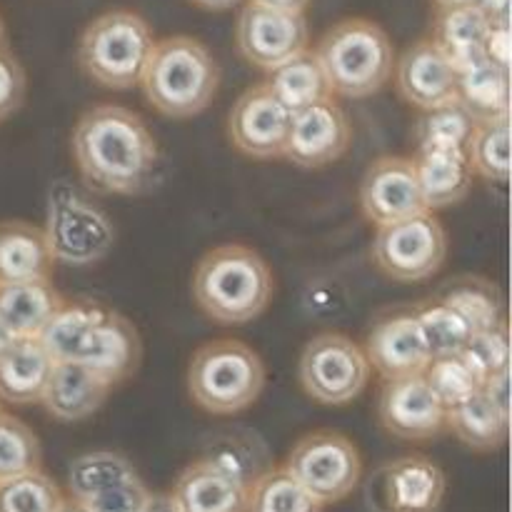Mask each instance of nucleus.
<instances>
[{"label": "nucleus", "mask_w": 512, "mask_h": 512, "mask_svg": "<svg viewBox=\"0 0 512 512\" xmlns=\"http://www.w3.org/2000/svg\"><path fill=\"white\" fill-rule=\"evenodd\" d=\"M70 150L80 178L105 195H140L160 168V145L145 120L125 105H93L75 123Z\"/></svg>", "instance_id": "nucleus-1"}, {"label": "nucleus", "mask_w": 512, "mask_h": 512, "mask_svg": "<svg viewBox=\"0 0 512 512\" xmlns=\"http://www.w3.org/2000/svg\"><path fill=\"white\" fill-rule=\"evenodd\" d=\"M275 278L258 250L225 243L208 250L193 273V298L210 320L243 325L268 310Z\"/></svg>", "instance_id": "nucleus-2"}, {"label": "nucleus", "mask_w": 512, "mask_h": 512, "mask_svg": "<svg viewBox=\"0 0 512 512\" xmlns=\"http://www.w3.org/2000/svg\"><path fill=\"white\" fill-rule=\"evenodd\" d=\"M138 85L160 115L195 118L208 110L218 95L220 65L198 38L170 35L155 40Z\"/></svg>", "instance_id": "nucleus-3"}, {"label": "nucleus", "mask_w": 512, "mask_h": 512, "mask_svg": "<svg viewBox=\"0 0 512 512\" xmlns=\"http://www.w3.org/2000/svg\"><path fill=\"white\" fill-rule=\"evenodd\" d=\"M315 55L333 95L343 98H370L393 78V40L375 20H340L320 38Z\"/></svg>", "instance_id": "nucleus-4"}, {"label": "nucleus", "mask_w": 512, "mask_h": 512, "mask_svg": "<svg viewBox=\"0 0 512 512\" xmlns=\"http://www.w3.org/2000/svg\"><path fill=\"white\" fill-rule=\"evenodd\" d=\"M265 388V365L248 343L233 338L200 345L188 363V393L210 415L248 410Z\"/></svg>", "instance_id": "nucleus-5"}, {"label": "nucleus", "mask_w": 512, "mask_h": 512, "mask_svg": "<svg viewBox=\"0 0 512 512\" xmlns=\"http://www.w3.org/2000/svg\"><path fill=\"white\" fill-rule=\"evenodd\" d=\"M153 45V28L143 15L115 8L85 25L78 43V63L83 73L103 88L128 90L140 83Z\"/></svg>", "instance_id": "nucleus-6"}, {"label": "nucleus", "mask_w": 512, "mask_h": 512, "mask_svg": "<svg viewBox=\"0 0 512 512\" xmlns=\"http://www.w3.org/2000/svg\"><path fill=\"white\" fill-rule=\"evenodd\" d=\"M43 230L55 263L73 268L100 263L115 245V225L108 215L65 183L50 193Z\"/></svg>", "instance_id": "nucleus-7"}, {"label": "nucleus", "mask_w": 512, "mask_h": 512, "mask_svg": "<svg viewBox=\"0 0 512 512\" xmlns=\"http://www.w3.org/2000/svg\"><path fill=\"white\" fill-rule=\"evenodd\" d=\"M283 468L325 508L358 488L363 460L353 440L343 433L315 430L295 443Z\"/></svg>", "instance_id": "nucleus-8"}, {"label": "nucleus", "mask_w": 512, "mask_h": 512, "mask_svg": "<svg viewBox=\"0 0 512 512\" xmlns=\"http://www.w3.org/2000/svg\"><path fill=\"white\" fill-rule=\"evenodd\" d=\"M305 395L320 405H348L370 380V365L363 348L340 333L315 335L305 345L298 363Z\"/></svg>", "instance_id": "nucleus-9"}, {"label": "nucleus", "mask_w": 512, "mask_h": 512, "mask_svg": "<svg viewBox=\"0 0 512 512\" xmlns=\"http://www.w3.org/2000/svg\"><path fill=\"white\" fill-rule=\"evenodd\" d=\"M445 255L448 233L430 210L378 228L373 238L375 265L398 283H420L433 278L443 268Z\"/></svg>", "instance_id": "nucleus-10"}, {"label": "nucleus", "mask_w": 512, "mask_h": 512, "mask_svg": "<svg viewBox=\"0 0 512 512\" xmlns=\"http://www.w3.org/2000/svg\"><path fill=\"white\" fill-rule=\"evenodd\" d=\"M235 43L250 65L270 73L308 50V20H305V13L268 8V5L248 0L238 15Z\"/></svg>", "instance_id": "nucleus-11"}, {"label": "nucleus", "mask_w": 512, "mask_h": 512, "mask_svg": "<svg viewBox=\"0 0 512 512\" xmlns=\"http://www.w3.org/2000/svg\"><path fill=\"white\" fill-rule=\"evenodd\" d=\"M448 490L443 468L425 455L385 463L375 470L365 488L373 512H440Z\"/></svg>", "instance_id": "nucleus-12"}, {"label": "nucleus", "mask_w": 512, "mask_h": 512, "mask_svg": "<svg viewBox=\"0 0 512 512\" xmlns=\"http://www.w3.org/2000/svg\"><path fill=\"white\" fill-rule=\"evenodd\" d=\"M293 113L258 83L235 100L228 115V138L238 153L255 160L283 158Z\"/></svg>", "instance_id": "nucleus-13"}, {"label": "nucleus", "mask_w": 512, "mask_h": 512, "mask_svg": "<svg viewBox=\"0 0 512 512\" xmlns=\"http://www.w3.org/2000/svg\"><path fill=\"white\" fill-rule=\"evenodd\" d=\"M360 210L378 228L428 213L420 195L413 158L383 155L368 165L360 180Z\"/></svg>", "instance_id": "nucleus-14"}, {"label": "nucleus", "mask_w": 512, "mask_h": 512, "mask_svg": "<svg viewBox=\"0 0 512 512\" xmlns=\"http://www.w3.org/2000/svg\"><path fill=\"white\" fill-rule=\"evenodd\" d=\"M353 128L338 100L328 98L293 113L283 158L300 168H325L348 153Z\"/></svg>", "instance_id": "nucleus-15"}, {"label": "nucleus", "mask_w": 512, "mask_h": 512, "mask_svg": "<svg viewBox=\"0 0 512 512\" xmlns=\"http://www.w3.org/2000/svg\"><path fill=\"white\" fill-rule=\"evenodd\" d=\"M378 420L393 438L423 443L445 430V408L423 375H410L385 380L378 398Z\"/></svg>", "instance_id": "nucleus-16"}, {"label": "nucleus", "mask_w": 512, "mask_h": 512, "mask_svg": "<svg viewBox=\"0 0 512 512\" xmlns=\"http://www.w3.org/2000/svg\"><path fill=\"white\" fill-rule=\"evenodd\" d=\"M140 360H143V343L135 325L125 315L103 305L75 363L93 370L110 388H115L138 373Z\"/></svg>", "instance_id": "nucleus-17"}, {"label": "nucleus", "mask_w": 512, "mask_h": 512, "mask_svg": "<svg viewBox=\"0 0 512 512\" xmlns=\"http://www.w3.org/2000/svg\"><path fill=\"white\" fill-rule=\"evenodd\" d=\"M393 73L400 98L425 113L458 103V73L430 38L408 45L395 58Z\"/></svg>", "instance_id": "nucleus-18"}, {"label": "nucleus", "mask_w": 512, "mask_h": 512, "mask_svg": "<svg viewBox=\"0 0 512 512\" xmlns=\"http://www.w3.org/2000/svg\"><path fill=\"white\" fill-rule=\"evenodd\" d=\"M363 353L368 358L370 370H378L383 380L423 375L433 360L418 318H415V310L380 318L365 338Z\"/></svg>", "instance_id": "nucleus-19"}, {"label": "nucleus", "mask_w": 512, "mask_h": 512, "mask_svg": "<svg viewBox=\"0 0 512 512\" xmlns=\"http://www.w3.org/2000/svg\"><path fill=\"white\" fill-rule=\"evenodd\" d=\"M250 488L233 473L198 458L178 475L170 493L180 512H245Z\"/></svg>", "instance_id": "nucleus-20"}, {"label": "nucleus", "mask_w": 512, "mask_h": 512, "mask_svg": "<svg viewBox=\"0 0 512 512\" xmlns=\"http://www.w3.org/2000/svg\"><path fill=\"white\" fill-rule=\"evenodd\" d=\"M110 385L78 363H55L43 390V408L60 423H78L103 408Z\"/></svg>", "instance_id": "nucleus-21"}, {"label": "nucleus", "mask_w": 512, "mask_h": 512, "mask_svg": "<svg viewBox=\"0 0 512 512\" xmlns=\"http://www.w3.org/2000/svg\"><path fill=\"white\" fill-rule=\"evenodd\" d=\"M55 258L40 225L28 220L0 223V285L50 280Z\"/></svg>", "instance_id": "nucleus-22"}, {"label": "nucleus", "mask_w": 512, "mask_h": 512, "mask_svg": "<svg viewBox=\"0 0 512 512\" xmlns=\"http://www.w3.org/2000/svg\"><path fill=\"white\" fill-rule=\"evenodd\" d=\"M413 165L430 213L460 203L473 188L475 175L465 150H418Z\"/></svg>", "instance_id": "nucleus-23"}, {"label": "nucleus", "mask_w": 512, "mask_h": 512, "mask_svg": "<svg viewBox=\"0 0 512 512\" xmlns=\"http://www.w3.org/2000/svg\"><path fill=\"white\" fill-rule=\"evenodd\" d=\"M53 365V358L38 338L13 340V345L0 355V403H40Z\"/></svg>", "instance_id": "nucleus-24"}, {"label": "nucleus", "mask_w": 512, "mask_h": 512, "mask_svg": "<svg viewBox=\"0 0 512 512\" xmlns=\"http://www.w3.org/2000/svg\"><path fill=\"white\" fill-rule=\"evenodd\" d=\"M65 298L53 280L0 285V320L18 338H40L45 325L63 308Z\"/></svg>", "instance_id": "nucleus-25"}, {"label": "nucleus", "mask_w": 512, "mask_h": 512, "mask_svg": "<svg viewBox=\"0 0 512 512\" xmlns=\"http://www.w3.org/2000/svg\"><path fill=\"white\" fill-rule=\"evenodd\" d=\"M490 20L478 8H438L430 40L450 60L455 73L478 65L483 58L485 33Z\"/></svg>", "instance_id": "nucleus-26"}, {"label": "nucleus", "mask_w": 512, "mask_h": 512, "mask_svg": "<svg viewBox=\"0 0 512 512\" xmlns=\"http://www.w3.org/2000/svg\"><path fill=\"white\" fill-rule=\"evenodd\" d=\"M265 85L290 113H300V110L310 108L320 100L333 98V90H330L328 78L320 68L318 55L310 48L305 53L295 55L288 63L270 70Z\"/></svg>", "instance_id": "nucleus-27"}, {"label": "nucleus", "mask_w": 512, "mask_h": 512, "mask_svg": "<svg viewBox=\"0 0 512 512\" xmlns=\"http://www.w3.org/2000/svg\"><path fill=\"white\" fill-rule=\"evenodd\" d=\"M458 105L473 123L510 115V73L488 60L458 73Z\"/></svg>", "instance_id": "nucleus-28"}, {"label": "nucleus", "mask_w": 512, "mask_h": 512, "mask_svg": "<svg viewBox=\"0 0 512 512\" xmlns=\"http://www.w3.org/2000/svg\"><path fill=\"white\" fill-rule=\"evenodd\" d=\"M510 418L498 413L483 395L445 410V430L455 435L473 453H495L508 440Z\"/></svg>", "instance_id": "nucleus-29"}, {"label": "nucleus", "mask_w": 512, "mask_h": 512, "mask_svg": "<svg viewBox=\"0 0 512 512\" xmlns=\"http://www.w3.org/2000/svg\"><path fill=\"white\" fill-rule=\"evenodd\" d=\"M435 300L453 308L473 333L505 323V300L498 285L480 275L455 278L435 295Z\"/></svg>", "instance_id": "nucleus-30"}, {"label": "nucleus", "mask_w": 512, "mask_h": 512, "mask_svg": "<svg viewBox=\"0 0 512 512\" xmlns=\"http://www.w3.org/2000/svg\"><path fill=\"white\" fill-rule=\"evenodd\" d=\"M133 478H138V470L125 455L113 453V450H95V453H85L70 463L68 495L70 500L88 503L95 495Z\"/></svg>", "instance_id": "nucleus-31"}, {"label": "nucleus", "mask_w": 512, "mask_h": 512, "mask_svg": "<svg viewBox=\"0 0 512 512\" xmlns=\"http://www.w3.org/2000/svg\"><path fill=\"white\" fill-rule=\"evenodd\" d=\"M100 310H103V303H95V300H73V303L65 300L63 308L53 315L38 338L53 363H75Z\"/></svg>", "instance_id": "nucleus-32"}, {"label": "nucleus", "mask_w": 512, "mask_h": 512, "mask_svg": "<svg viewBox=\"0 0 512 512\" xmlns=\"http://www.w3.org/2000/svg\"><path fill=\"white\" fill-rule=\"evenodd\" d=\"M465 155L473 175L490 183H508L510 178V115L475 123Z\"/></svg>", "instance_id": "nucleus-33"}, {"label": "nucleus", "mask_w": 512, "mask_h": 512, "mask_svg": "<svg viewBox=\"0 0 512 512\" xmlns=\"http://www.w3.org/2000/svg\"><path fill=\"white\" fill-rule=\"evenodd\" d=\"M245 512H323V505L285 468H270L248 493Z\"/></svg>", "instance_id": "nucleus-34"}, {"label": "nucleus", "mask_w": 512, "mask_h": 512, "mask_svg": "<svg viewBox=\"0 0 512 512\" xmlns=\"http://www.w3.org/2000/svg\"><path fill=\"white\" fill-rule=\"evenodd\" d=\"M43 448L28 423L15 415H0V483L43 470Z\"/></svg>", "instance_id": "nucleus-35"}, {"label": "nucleus", "mask_w": 512, "mask_h": 512, "mask_svg": "<svg viewBox=\"0 0 512 512\" xmlns=\"http://www.w3.org/2000/svg\"><path fill=\"white\" fill-rule=\"evenodd\" d=\"M415 318H418L420 330H423L430 358L460 355L465 350V345L470 343V338H473L470 325L453 308H448V305L435 298L430 303H425L423 308L415 310Z\"/></svg>", "instance_id": "nucleus-36"}, {"label": "nucleus", "mask_w": 512, "mask_h": 512, "mask_svg": "<svg viewBox=\"0 0 512 512\" xmlns=\"http://www.w3.org/2000/svg\"><path fill=\"white\" fill-rule=\"evenodd\" d=\"M203 458L213 460L215 465H220L223 470L233 473L235 478L243 480L248 488L260 478V475L268 473V470L273 468L265 445L260 443V438H255V435L250 433H230L225 435V438H218L215 443H210V450Z\"/></svg>", "instance_id": "nucleus-37"}, {"label": "nucleus", "mask_w": 512, "mask_h": 512, "mask_svg": "<svg viewBox=\"0 0 512 512\" xmlns=\"http://www.w3.org/2000/svg\"><path fill=\"white\" fill-rule=\"evenodd\" d=\"M425 383L435 393L445 410L465 403L483 388V378L473 370V365L460 355H448V358H433L423 373Z\"/></svg>", "instance_id": "nucleus-38"}, {"label": "nucleus", "mask_w": 512, "mask_h": 512, "mask_svg": "<svg viewBox=\"0 0 512 512\" xmlns=\"http://www.w3.org/2000/svg\"><path fill=\"white\" fill-rule=\"evenodd\" d=\"M65 495L43 470L0 483V512H58Z\"/></svg>", "instance_id": "nucleus-39"}, {"label": "nucleus", "mask_w": 512, "mask_h": 512, "mask_svg": "<svg viewBox=\"0 0 512 512\" xmlns=\"http://www.w3.org/2000/svg\"><path fill=\"white\" fill-rule=\"evenodd\" d=\"M473 125L458 103L428 110L418 123V150H465Z\"/></svg>", "instance_id": "nucleus-40"}, {"label": "nucleus", "mask_w": 512, "mask_h": 512, "mask_svg": "<svg viewBox=\"0 0 512 512\" xmlns=\"http://www.w3.org/2000/svg\"><path fill=\"white\" fill-rule=\"evenodd\" d=\"M463 358L473 365L475 373L483 378V383L493 375L510 370V333L508 320L495 328L473 333L470 343L465 345Z\"/></svg>", "instance_id": "nucleus-41"}, {"label": "nucleus", "mask_w": 512, "mask_h": 512, "mask_svg": "<svg viewBox=\"0 0 512 512\" xmlns=\"http://www.w3.org/2000/svg\"><path fill=\"white\" fill-rule=\"evenodd\" d=\"M148 498H150L148 485H145L138 475V478L125 480V483L95 495L93 500H88V503L83 505L90 512H143Z\"/></svg>", "instance_id": "nucleus-42"}, {"label": "nucleus", "mask_w": 512, "mask_h": 512, "mask_svg": "<svg viewBox=\"0 0 512 512\" xmlns=\"http://www.w3.org/2000/svg\"><path fill=\"white\" fill-rule=\"evenodd\" d=\"M25 100V70L8 48L0 50V120L10 118Z\"/></svg>", "instance_id": "nucleus-43"}, {"label": "nucleus", "mask_w": 512, "mask_h": 512, "mask_svg": "<svg viewBox=\"0 0 512 512\" xmlns=\"http://www.w3.org/2000/svg\"><path fill=\"white\" fill-rule=\"evenodd\" d=\"M483 58L495 68L510 73V20L505 23H490L483 43Z\"/></svg>", "instance_id": "nucleus-44"}, {"label": "nucleus", "mask_w": 512, "mask_h": 512, "mask_svg": "<svg viewBox=\"0 0 512 512\" xmlns=\"http://www.w3.org/2000/svg\"><path fill=\"white\" fill-rule=\"evenodd\" d=\"M480 395H483L498 413L508 415L510 418V370L485 380L483 388H480Z\"/></svg>", "instance_id": "nucleus-45"}, {"label": "nucleus", "mask_w": 512, "mask_h": 512, "mask_svg": "<svg viewBox=\"0 0 512 512\" xmlns=\"http://www.w3.org/2000/svg\"><path fill=\"white\" fill-rule=\"evenodd\" d=\"M473 8H478L490 23H505V20H510V0H475Z\"/></svg>", "instance_id": "nucleus-46"}, {"label": "nucleus", "mask_w": 512, "mask_h": 512, "mask_svg": "<svg viewBox=\"0 0 512 512\" xmlns=\"http://www.w3.org/2000/svg\"><path fill=\"white\" fill-rule=\"evenodd\" d=\"M143 512H180V510L178 505L173 503V498H170V493H150Z\"/></svg>", "instance_id": "nucleus-47"}, {"label": "nucleus", "mask_w": 512, "mask_h": 512, "mask_svg": "<svg viewBox=\"0 0 512 512\" xmlns=\"http://www.w3.org/2000/svg\"><path fill=\"white\" fill-rule=\"evenodd\" d=\"M250 3L268 5V8L278 10H290V13H305V8L310 5V0H250Z\"/></svg>", "instance_id": "nucleus-48"}, {"label": "nucleus", "mask_w": 512, "mask_h": 512, "mask_svg": "<svg viewBox=\"0 0 512 512\" xmlns=\"http://www.w3.org/2000/svg\"><path fill=\"white\" fill-rule=\"evenodd\" d=\"M190 3H195L203 10H215V13H220V10L235 8V5L243 3V0H190Z\"/></svg>", "instance_id": "nucleus-49"}, {"label": "nucleus", "mask_w": 512, "mask_h": 512, "mask_svg": "<svg viewBox=\"0 0 512 512\" xmlns=\"http://www.w3.org/2000/svg\"><path fill=\"white\" fill-rule=\"evenodd\" d=\"M438 8H470L475 5V0H433Z\"/></svg>", "instance_id": "nucleus-50"}, {"label": "nucleus", "mask_w": 512, "mask_h": 512, "mask_svg": "<svg viewBox=\"0 0 512 512\" xmlns=\"http://www.w3.org/2000/svg\"><path fill=\"white\" fill-rule=\"evenodd\" d=\"M13 340H15V338H13V335H10V330L5 328L3 320H0V355H3L5 350L10 348V345H13Z\"/></svg>", "instance_id": "nucleus-51"}, {"label": "nucleus", "mask_w": 512, "mask_h": 512, "mask_svg": "<svg viewBox=\"0 0 512 512\" xmlns=\"http://www.w3.org/2000/svg\"><path fill=\"white\" fill-rule=\"evenodd\" d=\"M58 512H90V510L85 508L83 503H78V500L65 498V500H63V505H60V510H58Z\"/></svg>", "instance_id": "nucleus-52"}, {"label": "nucleus", "mask_w": 512, "mask_h": 512, "mask_svg": "<svg viewBox=\"0 0 512 512\" xmlns=\"http://www.w3.org/2000/svg\"><path fill=\"white\" fill-rule=\"evenodd\" d=\"M8 48V43H5V25H3V20H0V50H5Z\"/></svg>", "instance_id": "nucleus-53"}, {"label": "nucleus", "mask_w": 512, "mask_h": 512, "mask_svg": "<svg viewBox=\"0 0 512 512\" xmlns=\"http://www.w3.org/2000/svg\"><path fill=\"white\" fill-rule=\"evenodd\" d=\"M5 413V410H3V403H0V415H3Z\"/></svg>", "instance_id": "nucleus-54"}]
</instances>
